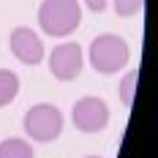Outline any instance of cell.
<instances>
[{"label": "cell", "mask_w": 158, "mask_h": 158, "mask_svg": "<svg viewBox=\"0 0 158 158\" xmlns=\"http://www.w3.org/2000/svg\"><path fill=\"white\" fill-rule=\"evenodd\" d=\"M0 158H35L33 156V147L30 142H25V139H6V142H0Z\"/></svg>", "instance_id": "cell-8"}, {"label": "cell", "mask_w": 158, "mask_h": 158, "mask_svg": "<svg viewBox=\"0 0 158 158\" xmlns=\"http://www.w3.org/2000/svg\"><path fill=\"white\" fill-rule=\"evenodd\" d=\"M87 3V8L93 11V14H101V11H106V0H85Z\"/></svg>", "instance_id": "cell-11"}, {"label": "cell", "mask_w": 158, "mask_h": 158, "mask_svg": "<svg viewBox=\"0 0 158 158\" xmlns=\"http://www.w3.org/2000/svg\"><path fill=\"white\" fill-rule=\"evenodd\" d=\"M82 8L79 0H44L38 6V25L47 35L65 38L79 27Z\"/></svg>", "instance_id": "cell-1"}, {"label": "cell", "mask_w": 158, "mask_h": 158, "mask_svg": "<svg viewBox=\"0 0 158 158\" xmlns=\"http://www.w3.org/2000/svg\"><path fill=\"white\" fill-rule=\"evenodd\" d=\"M131 60V49L126 38L114 35V33H101L90 41V65L98 74H117L120 68H126Z\"/></svg>", "instance_id": "cell-2"}, {"label": "cell", "mask_w": 158, "mask_h": 158, "mask_svg": "<svg viewBox=\"0 0 158 158\" xmlns=\"http://www.w3.org/2000/svg\"><path fill=\"white\" fill-rule=\"evenodd\" d=\"M136 82H139V71H128L123 82H120V101H123V106H131L134 104V93H136Z\"/></svg>", "instance_id": "cell-9"}, {"label": "cell", "mask_w": 158, "mask_h": 158, "mask_svg": "<svg viewBox=\"0 0 158 158\" xmlns=\"http://www.w3.org/2000/svg\"><path fill=\"white\" fill-rule=\"evenodd\" d=\"M142 6H144V0H114L117 16H134L142 11Z\"/></svg>", "instance_id": "cell-10"}, {"label": "cell", "mask_w": 158, "mask_h": 158, "mask_svg": "<svg viewBox=\"0 0 158 158\" xmlns=\"http://www.w3.org/2000/svg\"><path fill=\"white\" fill-rule=\"evenodd\" d=\"M19 93V77L8 68H0V106H8Z\"/></svg>", "instance_id": "cell-7"}, {"label": "cell", "mask_w": 158, "mask_h": 158, "mask_svg": "<svg viewBox=\"0 0 158 158\" xmlns=\"http://www.w3.org/2000/svg\"><path fill=\"white\" fill-rule=\"evenodd\" d=\"M25 134L30 136L33 142H55L60 134H63V114L55 104H35L25 112Z\"/></svg>", "instance_id": "cell-3"}, {"label": "cell", "mask_w": 158, "mask_h": 158, "mask_svg": "<svg viewBox=\"0 0 158 158\" xmlns=\"http://www.w3.org/2000/svg\"><path fill=\"white\" fill-rule=\"evenodd\" d=\"M71 120L82 134H98L109 126V106L95 95H85L74 104Z\"/></svg>", "instance_id": "cell-4"}, {"label": "cell", "mask_w": 158, "mask_h": 158, "mask_svg": "<svg viewBox=\"0 0 158 158\" xmlns=\"http://www.w3.org/2000/svg\"><path fill=\"white\" fill-rule=\"evenodd\" d=\"M8 47L14 52V57L25 65H35L44 60V41L30 27H14L11 38H8Z\"/></svg>", "instance_id": "cell-6"}, {"label": "cell", "mask_w": 158, "mask_h": 158, "mask_svg": "<svg viewBox=\"0 0 158 158\" xmlns=\"http://www.w3.org/2000/svg\"><path fill=\"white\" fill-rule=\"evenodd\" d=\"M87 158H104V156H87Z\"/></svg>", "instance_id": "cell-12"}, {"label": "cell", "mask_w": 158, "mask_h": 158, "mask_svg": "<svg viewBox=\"0 0 158 158\" xmlns=\"http://www.w3.org/2000/svg\"><path fill=\"white\" fill-rule=\"evenodd\" d=\"M82 65H85V57H82L79 44H60V47L52 49L49 71H52L55 79L71 82V79H77L79 74H82Z\"/></svg>", "instance_id": "cell-5"}]
</instances>
